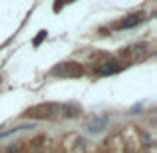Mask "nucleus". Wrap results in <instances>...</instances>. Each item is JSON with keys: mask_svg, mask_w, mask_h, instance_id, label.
<instances>
[{"mask_svg": "<svg viewBox=\"0 0 157 153\" xmlns=\"http://www.w3.org/2000/svg\"><path fill=\"white\" fill-rule=\"evenodd\" d=\"M66 105H58V103H44V105H36L28 109V117H50L56 111H64Z\"/></svg>", "mask_w": 157, "mask_h": 153, "instance_id": "obj_1", "label": "nucleus"}, {"mask_svg": "<svg viewBox=\"0 0 157 153\" xmlns=\"http://www.w3.org/2000/svg\"><path fill=\"white\" fill-rule=\"evenodd\" d=\"M82 72L84 70L78 64H62V66H56L52 70V74H62V76H80Z\"/></svg>", "mask_w": 157, "mask_h": 153, "instance_id": "obj_2", "label": "nucleus"}, {"mask_svg": "<svg viewBox=\"0 0 157 153\" xmlns=\"http://www.w3.org/2000/svg\"><path fill=\"white\" fill-rule=\"evenodd\" d=\"M141 20H143V14L137 12V14H131V16H127V18H123L121 22L117 24V28H133V26H137Z\"/></svg>", "mask_w": 157, "mask_h": 153, "instance_id": "obj_3", "label": "nucleus"}, {"mask_svg": "<svg viewBox=\"0 0 157 153\" xmlns=\"http://www.w3.org/2000/svg\"><path fill=\"white\" fill-rule=\"evenodd\" d=\"M105 123H107V119H105V117L96 119V121H92V123H90V131H101V129L105 127Z\"/></svg>", "mask_w": 157, "mask_h": 153, "instance_id": "obj_4", "label": "nucleus"}, {"mask_svg": "<svg viewBox=\"0 0 157 153\" xmlns=\"http://www.w3.org/2000/svg\"><path fill=\"white\" fill-rule=\"evenodd\" d=\"M119 70V66H117V62H107V64L104 66V68L100 70L104 76H107V74H113V72H117Z\"/></svg>", "mask_w": 157, "mask_h": 153, "instance_id": "obj_5", "label": "nucleus"}, {"mask_svg": "<svg viewBox=\"0 0 157 153\" xmlns=\"http://www.w3.org/2000/svg\"><path fill=\"white\" fill-rule=\"evenodd\" d=\"M46 36H48V32H46V30H40V32H38V36L34 38V42H32V44H34V46H40V44L46 40Z\"/></svg>", "mask_w": 157, "mask_h": 153, "instance_id": "obj_6", "label": "nucleus"}, {"mask_svg": "<svg viewBox=\"0 0 157 153\" xmlns=\"http://www.w3.org/2000/svg\"><path fill=\"white\" fill-rule=\"evenodd\" d=\"M62 8H64V4H62V2H56V4H54V10H56V12H60Z\"/></svg>", "mask_w": 157, "mask_h": 153, "instance_id": "obj_7", "label": "nucleus"}]
</instances>
